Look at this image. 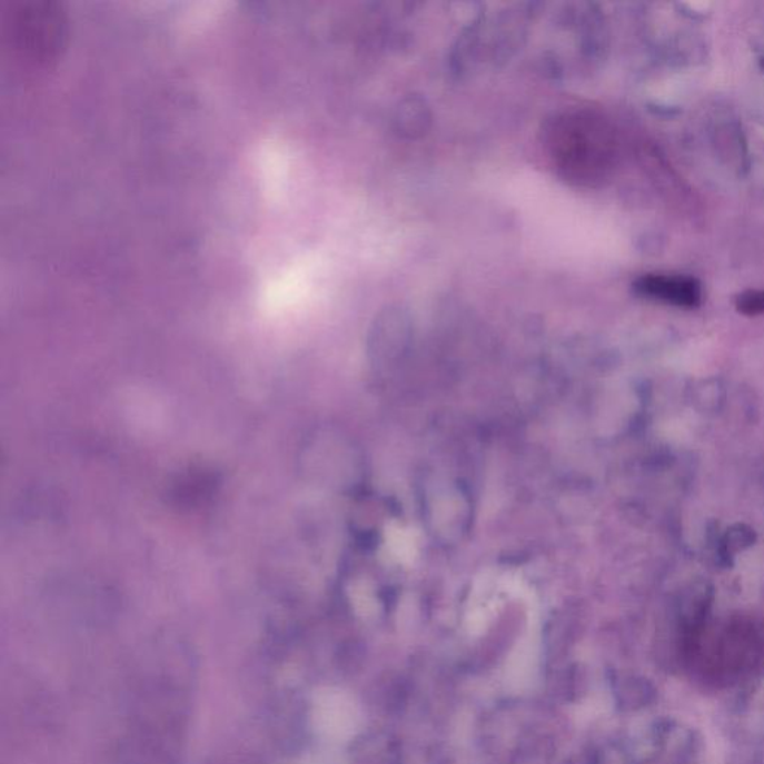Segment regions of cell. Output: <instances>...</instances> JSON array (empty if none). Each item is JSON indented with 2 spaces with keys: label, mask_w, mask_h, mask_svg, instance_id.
Returning a JSON list of instances; mask_svg holds the SVG:
<instances>
[{
  "label": "cell",
  "mask_w": 764,
  "mask_h": 764,
  "mask_svg": "<svg viewBox=\"0 0 764 764\" xmlns=\"http://www.w3.org/2000/svg\"><path fill=\"white\" fill-rule=\"evenodd\" d=\"M596 125L579 113H566L549 130V150L557 168L569 180H591L599 161Z\"/></svg>",
  "instance_id": "obj_1"
},
{
  "label": "cell",
  "mask_w": 764,
  "mask_h": 764,
  "mask_svg": "<svg viewBox=\"0 0 764 764\" xmlns=\"http://www.w3.org/2000/svg\"><path fill=\"white\" fill-rule=\"evenodd\" d=\"M636 288L642 295L663 300V302L678 305V307H697L702 300L701 284L692 278L652 275V277L639 279Z\"/></svg>",
  "instance_id": "obj_2"
},
{
  "label": "cell",
  "mask_w": 764,
  "mask_h": 764,
  "mask_svg": "<svg viewBox=\"0 0 764 764\" xmlns=\"http://www.w3.org/2000/svg\"><path fill=\"white\" fill-rule=\"evenodd\" d=\"M737 309L746 316H757L764 312V291H751L737 300Z\"/></svg>",
  "instance_id": "obj_3"
}]
</instances>
